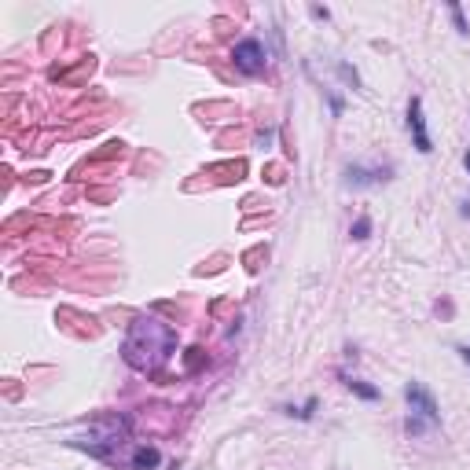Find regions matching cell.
I'll use <instances>...</instances> for the list:
<instances>
[{
    "label": "cell",
    "instance_id": "cell-1",
    "mask_svg": "<svg viewBox=\"0 0 470 470\" xmlns=\"http://www.w3.org/2000/svg\"><path fill=\"white\" fill-rule=\"evenodd\" d=\"M177 353V331L159 316H136L122 342V360L133 372H159Z\"/></svg>",
    "mask_w": 470,
    "mask_h": 470
},
{
    "label": "cell",
    "instance_id": "cell-2",
    "mask_svg": "<svg viewBox=\"0 0 470 470\" xmlns=\"http://www.w3.org/2000/svg\"><path fill=\"white\" fill-rule=\"evenodd\" d=\"M232 63H235L239 74L254 78V74H261V70H265L268 52H265V45H261L258 37H247V41H239V45L232 48Z\"/></svg>",
    "mask_w": 470,
    "mask_h": 470
},
{
    "label": "cell",
    "instance_id": "cell-3",
    "mask_svg": "<svg viewBox=\"0 0 470 470\" xmlns=\"http://www.w3.org/2000/svg\"><path fill=\"white\" fill-rule=\"evenodd\" d=\"M404 401H408V408H411V416H416V419L430 423V426H437V423H441L437 401H434V393L426 390L423 382H408V386H404Z\"/></svg>",
    "mask_w": 470,
    "mask_h": 470
},
{
    "label": "cell",
    "instance_id": "cell-4",
    "mask_svg": "<svg viewBox=\"0 0 470 470\" xmlns=\"http://www.w3.org/2000/svg\"><path fill=\"white\" fill-rule=\"evenodd\" d=\"M408 129H411V140H416V151H423V154L434 151L430 133H426V118H423V99H411L408 103Z\"/></svg>",
    "mask_w": 470,
    "mask_h": 470
},
{
    "label": "cell",
    "instance_id": "cell-5",
    "mask_svg": "<svg viewBox=\"0 0 470 470\" xmlns=\"http://www.w3.org/2000/svg\"><path fill=\"white\" fill-rule=\"evenodd\" d=\"M390 180V166L386 169H364V166H349L346 169V184L349 188H372V184Z\"/></svg>",
    "mask_w": 470,
    "mask_h": 470
},
{
    "label": "cell",
    "instance_id": "cell-6",
    "mask_svg": "<svg viewBox=\"0 0 470 470\" xmlns=\"http://www.w3.org/2000/svg\"><path fill=\"white\" fill-rule=\"evenodd\" d=\"M159 463H162V452L154 445H136L133 448V463H129L133 470H154Z\"/></svg>",
    "mask_w": 470,
    "mask_h": 470
},
{
    "label": "cell",
    "instance_id": "cell-7",
    "mask_svg": "<svg viewBox=\"0 0 470 470\" xmlns=\"http://www.w3.org/2000/svg\"><path fill=\"white\" fill-rule=\"evenodd\" d=\"M346 386L357 393V397H364V401H379V390L367 386V382H360V379H346Z\"/></svg>",
    "mask_w": 470,
    "mask_h": 470
},
{
    "label": "cell",
    "instance_id": "cell-8",
    "mask_svg": "<svg viewBox=\"0 0 470 470\" xmlns=\"http://www.w3.org/2000/svg\"><path fill=\"white\" fill-rule=\"evenodd\" d=\"M349 235L357 239V243H364V239L372 235V217H357V221H353V228H349Z\"/></svg>",
    "mask_w": 470,
    "mask_h": 470
},
{
    "label": "cell",
    "instance_id": "cell-9",
    "mask_svg": "<svg viewBox=\"0 0 470 470\" xmlns=\"http://www.w3.org/2000/svg\"><path fill=\"white\" fill-rule=\"evenodd\" d=\"M448 11H452V22H455V30H460L463 37L470 34V22H467V15H463V8L460 4H448Z\"/></svg>",
    "mask_w": 470,
    "mask_h": 470
},
{
    "label": "cell",
    "instance_id": "cell-10",
    "mask_svg": "<svg viewBox=\"0 0 470 470\" xmlns=\"http://www.w3.org/2000/svg\"><path fill=\"white\" fill-rule=\"evenodd\" d=\"M338 74H342V78H346V81L353 85V89H360V78H357V70H353L349 63H338Z\"/></svg>",
    "mask_w": 470,
    "mask_h": 470
},
{
    "label": "cell",
    "instance_id": "cell-11",
    "mask_svg": "<svg viewBox=\"0 0 470 470\" xmlns=\"http://www.w3.org/2000/svg\"><path fill=\"white\" fill-rule=\"evenodd\" d=\"M460 357H463V364L470 367V346H460Z\"/></svg>",
    "mask_w": 470,
    "mask_h": 470
},
{
    "label": "cell",
    "instance_id": "cell-12",
    "mask_svg": "<svg viewBox=\"0 0 470 470\" xmlns=\"http://www.w3.org/2000/svg\"><path fill=\"white\" fill-rule=\"evenodd\" d=\"M460 213H463V217H470V203H463V210H460Z\"/></svg>",
    "mask_w": 470,
    "mask_h": 470
},
{
    "label": "cell",
    "instance_id": "cell-13",
    "mask_svg": "<svg viewBox=\"0 0 470 470\" xmlns=\"http://www.w3.org/2000/svg\"><path fill=\"white\" fill-rule=\"evenodd\" d=\"M463 162H467V169H470V151H467V159H463Z\"/></svg>",
    "mask_w": 470,
    "mask_h": 470
}]
</instances>
